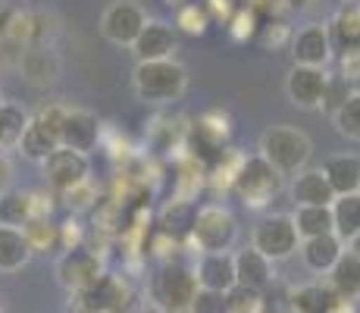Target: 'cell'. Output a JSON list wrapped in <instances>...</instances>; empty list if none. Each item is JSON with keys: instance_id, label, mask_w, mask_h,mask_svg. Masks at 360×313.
Here are the masks:
<instances>
[{"instance_id": "2e32d148", "label": "cell", "mask_w": 360, "mask_h": 313, "mask_svg": "<svg viewBox=\"0 0 360 313\" xmlns=\"http://www.w3.org/2000/svg\"><path fill=\"white\" fill-rule=\"evenodd\" d=\"M191 269H195L198 288L229 295L235 285H238V279H235V260L229 250H226V254H198Z\"/></svg>"}, {"instance_id": "bcb514c9", "label": "cell", "mask_w": 360, "mask_h": 313, "mask_svg": "<svg viewBox=\"0 0 360 313\" xmlns=\"http://www.w3.org/2000/svg\"><path fill=\"white\" fill-rule=\"evenodd\" d=\"M348 250H351V254H354L357 260H360V235H357V238H351V241H348Z\"/></svg>"}, {"instance_id": "681fc988", "label": "cell", "mask_w": 360, "mask_h": 313, "mask_svg": "<svg viewBox=\"0 0 360 313\" xmlns=\"http://www.w3.org/2000/svg\"><path fill=\"white\" fill-rule=\"evenodd\" d=\"M0 313H4V310H0Z\"/></svg>"}, {"instance_id": "f1b7e54d", "label": "cell", "mask_w": 360, "mask_h": 313, "mask_svg": "<svg viewBox=\"0 0 360 313\" xmlns=\"http://www.w3.org/2000/svg\"><path fill=\"white\" fill-rule=\"evenodd\" d=\"M32 219V191L22 188H10L0 194V226L22 229Z\"/></svg>"}, {"instance_id": "ab89813d", "label": "cell", "mask_w": 360, "mask_h": 313, "mask_svg": "<svg viewBox=\"0 0 360 313\" xmlns=\"http://www.w3.org/2000/svg\"><path fill=\"white\" fill-rule=\"evenodd\" d=\"M85 245V229L75 217H69L60 222V254L63 250H72V248H82Z\"/></svg>"}, {"instance_id": "ffe728a7", "label": "cell", "mask_w": 360, "mask_h": 313, "mask_svg": "<svg viewBox=\"0 0 360 313\" xmlns=\"http://www.w3.org/2000/svg\"><path fill=\"white\" fill-rule=\"evenodd\" d=\"M301 260L314 276H329L332 267L338 263V257L345 254V241H338L335 235H320V238L301 241Z\"/></svg>"}, {"instance_id": "ac0fdd59", "label": "cell", "mask_w": 360, "mask_h": 313, "mask_svg": "<svg viewBox=\"0 0 360 313\" xmlns=\"http://www.w3.org/2000/svg\"><path fill=\"white\" fill-rule=\"evenodd\" d=\"M288 194H292L295 207H332V200H335V191L329 188L323 170L295 172L292 185H288Z\"/></svg>"}, {"instance_id": "277c9868", "label": "cell", "mask_w": 360, "mask_h": 313, "mask_svg": "<svg viewBox=\"0 0 360 313\" xmlns=\"http://www.w3.org/2000/svg\"><path fill=\"white\" fill-rule=\"evenodd\" d=\"M232 191L238 194V200L248 210H266L276 194L282 191V172L276 166H269L260 154H251L241 160Z\"/></svg>"}, {"instance_id": "b9f144b4", "label": "cell", "mask_w": 360, "mask_h": 313, "mask_svg": "<svg viewBox=\"0 0 360 313\" xmlns=\"http://www.w3.org/2000/svg\"><path fill=\"white\" fill-rule=\"evenodd\" d=\"M229 32H232V38H235V41H248V38H254V34H257V16H254L251 10H238V13L232 16Z\"/></svg>"}, {"instance_id": "1f68e13d", "label": "cell", "mask_w": 360, "mask_h": 313, "mask_svg": "<svg viewBox=\"0 0 360 313\" xmlns=\"http://www.w3.org/2000/svg\"><path fill=\"white\" fill-rule=\"evenodd\" d=\"M332 288H323V285H301L288 295V307L292 313H323L329 304Z\"/></svg>"}, {"instance_id": "74e56055", "label": "cell", "mask_w": 360, "mask_h": 313, "mask_svg": "<svg viewBox=\"0 0 360 313\" xmlns=\"http://www.w3.org/2000/svg\"><path fill=\"white\" fill-rule=\"evenodd\" d=\"M348 97H351V85H348V82L338 79V75H329L326 94H323V107H320V110H329V113H335V110L342 107Z\"/></svg>"}, {"instance_id": "5b68a950", "label": "cell", "mask_w": 360, "mask_h": 313, "mask_svg": "<svg viewBox=\"0 0 360 313\" xmlns=\"http://www.w3.org/2000/svg\"><path fill=\"white\" fill-rule=\"evenodd\" d=\"M195 295H198L195 269L179 260L163 263L154 273V279H150V301L163 313H188Z\"/></svg>"}, {"instance_id": "8fae6325", "label": "cell", "mask_w": 360, "mask_h": 313, "mask_svg": "<svg viewBox=\"0 0 360 313\" xmlns=\"http://www.w3.org/2000/svg\"><path fill=\"white\" fill-rule=\"evenodd\" d=\"M288 47H292L295 66H314V69H326L332 63V53H335L329 29L323 23H310L304 29H297Z\"/></svg>"}, {"instance_id": "d590c367", "label": "cell", "mask_w": 360, "mask_h": 313, "mask_svg": "<svg viewBox=\"0 0 360 313\" xmlns=\"http://www.w3.org/2000/svg\"><path fill=\"white\" fill-rule=\"evenodd\" d=\"M176 25L188 34H204L210 25V13L204 4H185L182 10H176Z\"/></svg>"}, {"instance_id": "9c48e42d", "label": "cell", "mask_w": 360, "mask_h": 313, "mask_svg": "<svg viewBox=\"0 0 360 313\" xmlns=\"http://www.w3.org/2000/svg\"><path fill=\"white\" fill-rule=\"evenodd\" d=\"M144 25H148V13H144L141 4H135V0H113L101 16L103 38L116 47H131Z\"/></svg>"}, {"instance_id": "8992f818", "label": "cell", "mask_w": 360, "mask_h": 313, "mask_svg": "<svg viewBox=\"0 0 360 313\" xmlns=\"http://www.w3.org/2000/svg\"><path fill=\"white\" fill-rule=\"evenodd\" d=\"M251 248L260 250L269 263L288 260V257L301 248V238H297V229L292 222V213H266V217L254 226Z\"/></svg>"}, {"instance_id": "e0dca14e", "label": "cell", "mask_w": 360, "mask_h": 313, "mask_svg": "<svg viewBox=\"0 0 360 313\" xmlns=\"http://www.w3.org/2000/svg\"><path fill=\"white\" fill-rule=\"evenodd\" d=\"M60 57L51 51L47 44H38V47H25L19 51V72L22 79L34 88H44V85H53L60 79Z\"/></svg>"}, {"instance_id": "d6986e66", "label": "cell", "mask_w": 360, "mask_h": 313, "mask_svg": "<svg viewBox=\"0 0 360 313\" xmlns=\"http://www.w3.org/2000/svg\"><path fill=\"white\" fill-rule=\"evenodd\" d=\"M235 260V279H238L241 288H251V291H263L269 288L273 282V263L254 248H241L232 254Z\"/></svg>"}, {"instance_id": "603a6c76", "label": "cell", "mask_w": 360, "mask_h": 313, "mask_svg": "<svg viewBox=\"0 0 360 313\" xmlns=\"http://www.w3.org/2000/svg\"><path fill=\"white\" fill-rule=\"evenodd\" d=\"M32 260V248L22 229L0 226V273H19Z\"/></svg>"}, {"instance_id": "7402d4cb", "label": "cell", "mask_w": 360, "mask_h": 313, "mask_svg": "<svg viewBox=\"0 0 360 313\" xmlns=\"http://www.w3.org/2000/svg\"><path fill=\"white\" fill-rule=\"evenodd\" d=\"M329 210H332V235L338 241H345V245L351 238H357L360 235V191L335 198Z\"/></svg>"}, {"instance_id": "52a82bcc", "label": "cell", "mask_w": 360, "mask_h": 313, "mask_svg": "<svg viewBox=\"0 0 360 313\" xmlns=\"http://www.w3.org/2000/svg\"><path fill=\"white\" fill-rule=\"evenodd\" d=\"M131 285L120 273H103L91 288L75 295V313H126L131 307Z\"/></svg>"}, {"instance_id": "3957f363", "label": "cell", "mask_w": 360, "mask_h": 313, "mask_svg": "<svg viewBox=\"0 0 360 313\" xmlns=\"http://www.w3.org/2000/svg\"><path fill=\"white\" fill-rule=\"evenodd\" d=\"M310 154H314L310 138L301 129H292V125H269L260 135V157L269 166H276L282 176L301 172L307 166Z\"/></svg>"}, {"instance_id": "60d3db41", "label": "cell", "mask_w": 360, "mask_h": 313, "mask_svg": "<svg viewBox=\"0 0 360 313\" xmlns=\"http://www.w3.org/2000/svg\"><path fill=\"white\" fill-rule=\"evenodd\" d=\"M338 79L360 82V47H351V51H338Z\"/></svg>"}, {"instance_id": "e575fe53", "label": "cell", "mask_w": 360, "mask_h": 313, "mask_svg": "<svg viewBox=\"0 0 360 313\" xmlns=\"http://www.w3.org/2000/svg\"><path fill=\"white\" fill-rule=\"evenodd\" d=\"M226 313H263V291H251V288H235L226 295Z\"/></svg>"}, {"instance_id": "9a60e30c", "label": "cell", "mask_w": 360, "mask_h": 313, "mask_svg": "<svg viewBox=\"0 0 360 313\" xmlns=\"http://www.w3.org/2000/svg\"><path fill=\"white\" fill-rule=\"evenodd\" d=\"M138 63H157V60H176L179 51V34L169 23L160 19H148V25L141 29L138 41L131 44Z\"/></svg>"}, {"instance_id": "ee69618b", "label": "cell", "mask_w": 360, "mask_h": 313, "mask_svg": "<svg viewBox=\"0 0 360 313\" xmlns=\"http://www.w3.org/2000/svg\"><path fill=\"white\" fill-rule=\"evenodd\" d=\"M126 313H163L157 304H135V307H129Z\"/></svg>"}, {"instance_id": "f35d334b", "label": "cell", "mask_w": 360, "mask_h": 313, "mask_svg": "<svg viewBox=\"0 0 360 313\" xmlns=\"http://www.w3.org/2000/svg\"><path fill=\"white\" fill-rule=\"evenodd\" d=\"M188 313H226V295L198 288V295H195V301H191Z\"/></svg>"}, {"instance_id": "d6a6232c", "label": "cell", "mask_w": 360, "mask_h": 313, "mask_svg": "<svg viewBox=\"0 0 360 313\" xmlns=\"http://www.w3.org/2000/svg\"><path fill=\"white\" fill-rule=\"evenodd\" d=\"M332 120H335V129L342 138L360 141V91H351L348 101L332 113Z\"/></svg>"}, {"instance_id": "cb8c5ba5", "label": "cell", "mask_w": 360, "mask_h": 313, "mask_svg": "<svg viewBox=\"0 0 360 313\" xmlns=\"http://www.w3.org/2000/svg\"><path fill=\"white\" fill-rule=\"evenodd\" d=\"M326 29H329L332 47H338V51L360 47V6H338Z\"/></svg>"}, {"instance_id": "4316f807", "label": "cell", "mask_w": 360, "mask_h": 313, "mask_svg": "<svg viewBox=\"0 0 360 313\" xmlns=\"http://www.w3.org/2000/svg\"><path fill=\"white\" fill-rule=\"evenodd\" d=\"M57 148H60V138L53 135L51 129H44V125H41V122L32 116L29 129H25L22 141H19V151H22V154L29 157V160H34V163H44V160L51 157Z\"/></svg>"}, {"instance_id": "5bb4252c", "label": "cell", "mask_w": 360, "mask_h": 313, "mask_svg": "<svg viewBox=\"0 0 360 313\" xmlns=\"http://www.w3.org/2000/svg\"><path fill=\"white\" fill-rule=\"evenodd\" d=\"M326 82L329 72L326 69H314V66H292L285 79V91L288 101L301 110H320L323 107V94H326Z\"/></svg>"}, {"instance_id": "7dc6e473", "label": "cell", "mask_w": 360, "mask_h": 313, "mask_svg": "<svg viewBox=\"0 0 360 313\" xmlns=\"http://www.w3.org/2000/svg\"><path fill=\"white\" fill-rule=\"evenodd\" d=\"M342 6H360V0H338Z\"/></svg>"}, {"instance_id": "484cf974", "label": "cell", "mask_w": 360, "mask_h": 313, "mask_svg": "<svg viewBox=\"0 0 360 313\" xmlns=\"http://www.w3.org/2000/svg\"><path fill=\"white\" fill-rule=\"evenodd\" d=\"M32 116L25 107L19 103H0V151H10V148H19L22 141L25 129H29Z\"/></svg>"}, {"instance_id": "d4e9b609", "label": "cell", "mask_w": 360, "mask_h": 313, "mask_svg": "<svg viewBox=\"0 0 360 313\" xmlns=\"http://www.w3.org/2000/svg\"><path fill=\"white\" fill-rule=\"evenodd\" d=\"M329 288L335 291L338 298H345V301H357L360 298V260L351 250H345V254L338 257V263L332 267Z\"/></svg>"}, {"instance_id": "30bf717a", "label": "cell", "mask_w": 360, "mask_h": 313, "mask_svg": "<svg viewBox=\"0 0 360 313\" xmlns=\"http://www.w3.org/2000/svg\"><path fill=\"white\" fill-rule=\"evenodd\" d=\"M41 170H44V179H47V185H51V191H57V194L82 185L85 179H91V163H88V157L75 154V151H66V148L53 151V154L41 163Z\"/></svg>"}, {"instance_id": "4fadbf2b", "label": "cell", "mask_w": 360, "mask_h": 313, "mask_svg": "<svg viewBox=\"0 0 360 313\" xmlns=\"http://www.w3.org/2000/svg\"><path fill=\"white\" fill-rule=\"evenodd\" d=\"M53 19L41 10H13L6 23V41L16 47H38L53 38Z\"/></svg>"}, {"instance_id": "83f0119b", "label": "cell", "mask_w": 360, "mask_h": 313, "mask_svg": "<svg viewBox=\"0 0 360 313\" xmlns=\"http://www.w3.org/2000/svg\"><path fill=\"white\" fill-rule=\"evenodd\" d=\"M292 222L297 229V238H320V235H332V210L329 207H295Z\"/></svg>"}, {"instance_id": "ba28073f", "label": "cell", "mask_w": 360, "mask_h": 313, "mask_svg": "<svg viewBox=\"0 0 360 313\" xmlns=\"http://www.w3.org/2000/svg\"><path fill=\"white\" fill-rule=\"evenodd\" d=\"M103 273H107L103 257L98 254V250H91L88 245L63 250V254H60V260H57V279H60V285H63L66 291H72V295L91 288V285L98 282Z\"/></svg>"}, {"instance_id": "836d02e7", "label": "cell", "mask_w": 360, "mask_h": 313, "mask_svg": "<svg viewBox=\"0 0 360 313\" xmlns=\"http://www.w3.org/2000/svg\"><path fill=\"white\" fill-rule=\"evenodd\" d=\"M63 198V204L69 207L72 213H88V210H98V185L91 182V179H85L82 185L69 188V191L60 194Z\"/></svg>"}, {"instance_id": "7bdbcfd3", "label": "cell", "mask_w": 360, "mask_h": 313, "mask_svg": "<svg viewBox=\"0 0 360 313\" xmlns=\"http://www.w3.org/2000/svg\"><path fill=\"white\" fill-rule=\"evenodd\" d=\"M13 176H16V172H13L10 157H6V151H0V194L13 188Z\"/></svg>"}, {"instance_id": "6da1fadb", "label": "cell", "mask_w": 360, "mask_h": 313, "mask_svg": "<svg viewBox=\"0 0 360 313\" xmlns=\"http://www.w3.org/2000/svg\"><path fill=\"white\" fill-rule=\"evenodd\" d=\"M131 85L141 103L148 107H169L182 101L188 88V72L179 60H157V63H138L131 72Z\"/></svg>"}, {"instance_id": "7a4b0ae2", "label": "cell", "mask_w": 360, "mask_h": 313, "mask_svg": "<svg viewBox=\"0 0 360 313\" xmlns=\"http://www.w3.org/2000/svg\"><path fill=\"white\" fill-rule=\"evenodd\" d=\"M238 241V219L229 207L223 204H204L198 207L195 222L188 232V245L198 254H226Z\"/></svg>"}, {"instance_id": "f6af8a7d", "label": "cell", "mask_w": 360, "mask_h": 313, "mask_svg": "<svg viewBox=\"0 0 360 313\" xmlns=\"http://www.w3.org/2000/svg\"><path fill=\"white\" fill-rule=\"evenodd\" d=\"M10 13H13V10L0 6V38H6V23H10Z\"/></svg>"}, {"instance_id": "c3c4849f", "label": "cell", "mask_w": 360, "mask_h": 313, "mask_svg": "<svg viewBox=\"0 0 360 313\" xmlns=\"http://www.w3.org/2000/svg\"><path fill=\"white\" fill-rule=\"evenodd\" d=\"M0 103H4V94H0Z\"/></svg>"}, {"instance_id": "f546056e", "label": "cell", "mask_w": 360, "mask_h": 313, "mask_svg": "<svg viewBox=\"0 0 360 313\" xmlns=\"http://www.w3.org/2000/svg\"><path fill=\"white\" fill-rule=\"evenodd\" d=\"M195 213H198V207L191 204V200L172 198L169 204L160 210V232L172 235V238H179V235H185V238H188L191 222H195Z\"/></svg>"}, {"instance_id": "44dd1931", "label": "cell", "mask_w": 360, "mask_h": 313, "mask_svg": "<svg viewBox=\"0 0 360 313\" xmlns=\"http://www.w3.org/2000/svg\"><path fill=\"white\" fill-rule=\"evenodd\" d=\"M323 176H326L332 191H335V198L360 191V157H354V154L329 157L326 163H323Z\"/></svg>"}, {"instance_id": "8d00e7d4", "label": "cell", "mask_w": 360, "mask_h": 313, "mask_svg": "<svg viewBox=\"0 0 360 313\" xmlns=\"http://www.w3.org/2000/svg\"><path fill=\"white\" fill-rule=\"evenodd\" d=\"M292 29H288L285 23H266V25H260V32H257V41L263 44V51H282L285 44H292Z\"/></svg>"}, {"instance_id": "7c38bea8", "label": "cell", "mask_w": 360, "mask_h": 313, "mask_svg": "<svg viewBox=\"0 0 360 313\" xmlns=\"http://www.w3.org/2000/svg\"><path fill=\"white\" fill-rule=\"evenodd\" d=\"M101 135H103V122L91 110H66L63 132H60V148L88 157L101 144Z\"/></svg>"}, {"instance_id": "4dcf8cb0", "label": "cell", "mask_w": 360, "mask_h": 313, "mask_svg": "<svg viewBox=\"0 0 360 313\" xmlns=\"http://www.w3.org/2000/svg\"><path fill=\"white\" fill-rule=\"evenodd\" d=\"M22 235L29 241L32 254H53V250H60V222L53 219H29L22 226Z\"/></svg>"}]
</instances>
